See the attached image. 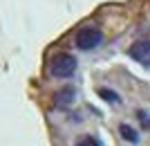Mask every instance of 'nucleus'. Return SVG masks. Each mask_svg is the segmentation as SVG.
Here are the masks:
<instances>
[{
    "mask_svg": "<svg viewBox=\"0 0 150 146\" xmlns=\"http://www.w3.org/2000/svg\"><path fill=\"white\" fill-rule=\"evenodd\" d=\"M76 72V58L67 52H58L50 61V74L56 79H67Z\"/></svg>",
    "mask_w": 150,
    "mask_h": 146,
    "instance_id": "f257e3e1",
    "label": "nucleus"
},
{
    "mask_svg": "<svg viewBox=\"0 0 150 146\" xmlns=\"http://www.w3.org/2000/svg\"><path fill=\"white\" fill-rule=\"evenodd\" d=\"M101 43H103V34H101V29H96V27H83V29L76 32V47L83 50V52L94 50V47H99Z\"/></svg>",
    "mask_w": 150,
    "mask_h": 146,
    "instance_id": "f03ea898",
    "label": "nucleus"
},
{
    "mask_svg": "<svg viewBox=\"0 0 150 146\" xmlns=\"http://www.w3.org/2000/svg\"><path fill=\"white\" fill-rule=\"evenodd\" d=\"M128 54H130L134 61H139L141 65L150 68V41H137V43L128 50Z\"/></svg>",
    "mask_w": 150,
    "mask_h": 146,
    "instance_id": "7ed1b4c3",
    "label": "nucleus"
},
{
    "mask_svg": "<svg viewBox=\"0 0 150 146\" xmlns=\"http://www.w3.org/2000/svg\"><path fill=\"white\" fill-rule=\"evenodd\" d=\"M76 97V90L72 88V85H67V88H63L56 92V106H61V108H65V106H69V103L74 101Z\"/></svg>",
    "mask_w": 150,
    "mask_h": 146,
    "instance_id": "20e7f679",
    "label": "nucleus"
},
{
    "mask_svg": "<svg viewBox=\"0 0 150 146\" xmlns=\"http://www.w3.org/2000/svg\"><path fill=\"white\" fill-rule=\"evenodd\" d=\"M119 133H121V137H123L125 142H132V144H137V142H139L137 130H134V128H130L128 124H121V126H119Z\"/></svg>",
    "mask_w": 150,
    "mask_h": 146,
    "instance_id": "39448f33",
    "label": "nucleus"
},
{
    "mask_svg": "<svg viewBox=\"0 0 150 146\" xmlns=\"http://www.w3.org/2000/svg\"><path fill=\"white\" fill-rule=\"evenodd\" d=\"M99 95L105 99V101H110V103H119V95L117 92H112V90H105V88H101L99 90Z\"/></svg>",
    "mask_w": 150,
    "mask_h": 146,
    "instance_id": "423d86ee",
    "label": "nucleus"
},
{
    "mask_svg": "<svg viewBox=\"0 0 150 146\" xmlns=\"http://www.w3.org/2000/svg\"><path fill=\"white\" fill-rule=\"evenodd\" d=\"M76 146H99V142L94 140V137H90V135H85L81 142H76Z\"/></svg>",
    "mask_w": 150,
    "mask_h": 146,
    "instance_id": "0eeeda50",
    "label": "nucleus"
}]
</instances>
